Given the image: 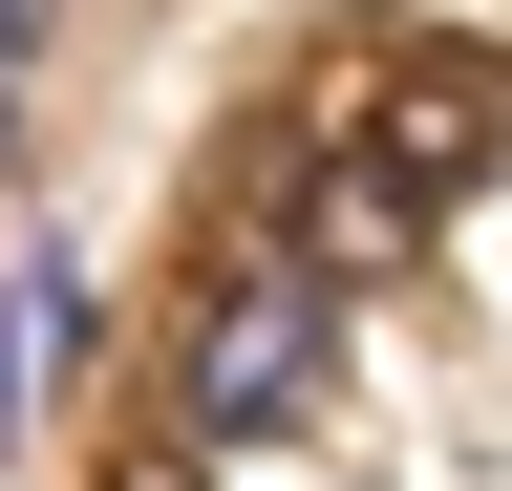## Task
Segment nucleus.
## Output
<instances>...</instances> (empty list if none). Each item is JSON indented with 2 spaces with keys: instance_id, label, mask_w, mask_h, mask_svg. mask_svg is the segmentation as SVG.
Returning a JSON list of instances; mask_svg holds the SVG:
<instances>
[{
  "instance_id": "1",
  "label": "nucleus",
  "mask_w": 512,
  "mask_h": 491,
  "mask_svg": "<svg viewBox=\"0 0 512 491\" xmlns=\"http://www.w3.org/2000/svg\"><path fill=\"white\" fill-rule=\"evenodd\" d=\"M320 299H342V278H320L299 235H278V257H235L214 299H192V363H171V385H192V449H256V427L320 406Z\"/></svg>"
},
{
  "instance_id": "2",
  "label": "nucleus",
  "mask_w": 512,
  "mask_h": 491,
  "mask_svg": "<svg viewBox=\"0 0 512 491\" xmlns=\"http://www.w3.org/2000/svg\"><path fill=\"white\" fill-rule=\"evenodd\" d=\"M299 257H320V278H406V257H427V193L363 171V150H320V171H299Z\"/></svg>"
},
{
  "instance_id": "3",
  "label": "nucleus",
  "mask_w": 512,
  "mask_h": 491,
  "mask_svg": "<svg viewBox=\"0 0 512 491\" xmlns=\"http://www.w3.org/2000/svg\"><path fill=\"white\" fill-rule=\"evenodd\" d=\"M107 491H214V449H192V427L171 449H107Z\"/></svg>"
}]
</instances>
